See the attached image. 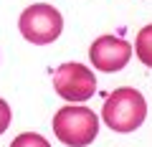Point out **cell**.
<instances>
[{
  "mask_svg": "<svg viewBox=\"0 0 152 147\" xmlns=\"http://www.w3.org/2000/svg\"><path fill=\"white\" fill-rule=\"evenodd\" d=\"M53 135L69 147H86L99 135V117L84 104H66L53 114Z\"/></svg>",
  "mask_w": 152,
  "mask_h": 147,
  "instance_id": "2",
  "label": "cell"
},
{
  "mask_svg": "<svg viewBox=\"0 0 152 147\" xmlns=\"http://www.w3.org/2000/svg\"><path fill=\"white\" fill-rule=\"evenodd\" d=\"M145 119H147V102L142 91L132 86L114 89L102 107V122L109 129L122 132V135L140 129Z\"/></svg>",
  "mask_w": 152,
  "mask_h": 147,
  "instance_id": "1",
  "label": "cell"
},
{
  "mask_svg": "<svg viewBox=\"0 0 152 147\" xmlns=\"http://www.w3.org/2000/svg\"><path fill=\"white\" fill-rule=\"evenodd\" d=\"M53 89L64 102H86L96 91V76L89 66L79 61H66L53 71Z\"/></svg>",
  "mask_w": 152,
  "mask_h": 147,
  "instance_id": "4",
  "label": "cell"
},
{
  "mask_svg": "<svg viewBox=\"0 0 152 147\" xmlns=\"http://www.w3.org/2000/svg\"><path fill=\"white\" fill-rule=\"evenodd\" d=\"M10 107H8V102L5 99H0V135H3V132L8 129V127H10Z\"/></svg>",
  "mask_w": 152,
  "mask_h": 147,
  "instance_id": "8",
  "label": "cell"
},
{
  "mask_svg": "<svg viewBox=\"0 0 152 147\" xmlns=\"http://www.w3.org/2000/svg\"><path fill=\"white\" fill-rule=\"evenodd\" d=\"M134 53H137V59H140L145 66H150V69H152V23H150V26H145L140 33H137Z\"/></svg>",
  "mask_w": 152,
  "mask_h": 147,
  "instance_id": "6",
  "label": "cell"
},
{
  "mask_svg": "<svg viewBox=\"0 0 152 147\" xmlns=\"http://www.w3.org/2000/svg\"><path fill=\"white\" fill-rule=\"evenodd\" d=\"M10 147H51V142L43 135H36V132H23L15 140L10 142Z\"/></svg>",
  "mask_w": 152,
  "mask_h": 147,
  "instance_id": "7",
  "label": "cell"
},
{
  "mask_svg": "<svg viewBox=\"0 0 152 147\" xmlns=\"http://www.w3.org/2000/svg\"><path fill=\"white\" fill-rule=\"evenodd\" d=\"M18 31L28 43L48 46L64 31V15L48 3H36L28 5L18 18Z\"/></svg>",
  "mask_w": 152,
  "mask_h": 147,
  "instance_id": "3",
  "label": "cell"
},
{
  "mask_svg": "<svg viewBox=\"0 0 152 147\" xmlns=\"http://www.w3.org/2000/svg\"><path fill=\"white\" fill-rule=\"evenodd\" d=\"M132 59V46L129 41L119 38V36H99L89 48V61L94 69L104 71V74H114L122 71Z\"/></svg>",
  "mask_w": 152,
  "mask_h": 147,
  "instance_id": "5",
  "label": "cell"
}]
</instances>
